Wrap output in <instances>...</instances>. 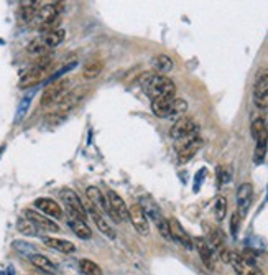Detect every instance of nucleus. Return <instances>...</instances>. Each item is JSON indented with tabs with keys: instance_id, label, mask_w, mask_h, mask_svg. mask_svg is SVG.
Segmentation results:
<instances>
[{
	"instance_id": "nucleus-13",
	"label": "nucleus",
	"mask_w": 268,
	"mask_h": 275,
	"mask_svg": "<svg viewBox=\"0 0 268 275\" xmlns=\"http://www.w3.org/2000/svg\"><path fill=\"white\" fill-rule=\"evenodd\" d=\"M175 96L168 97H158L152 101V111L160 119H167V117H175Z\"/></svg>"
},
{
	"instance_id": "nucleus-29",
	"label": "nucleus",
	"mask_w": 268,
	"mask_h": 275,
	"mask_svg": "<svg viewBox=\"0 0 268 275\" xmlns=\"http://www.w3.org/2000/svg\"><path fill=\"white\" fill-rule=\"evenodd\" d=\"M153 68L158 71V74H164V73H170L173 69V60L167 54H160L153 60Z\"/></svg>"
},
{
	"instance_id": "nucleus-28",
	"label": "nucleus",
	"mask_w": 268,
	"mask_h": 275,
	"mask_svg": "<svg viewBox=\"0 0 268 275\" xmlns=\"http://www.w3.org/2000/svg\"><path fill=\"white\" fill-rule=\"evenodd\" d=\"M17 229L22 232V234H25V235H31V238H35V235L40 234V229L30 221V219H27L25 216L23 218H18V221H17Z\"/></svg>"
},
{
	"instance_id": "nucleus-7",
	"label": "nucleus",
	"mask_w": 268,
	"mask_h": 275,
	"mask_svg": "<svg viewBox=\"0 0 268 275\" xmlns=\"http://www.w3.org/2000/svg\"><path fill=\"white\" fill-rule=\"evenodd\" d=\"M86 196H88V200L89 203L92 204L94 208H97L100 213H106L110 216V219H114V223H122L120 221V218L117 216L112 208L109 206V201H107V196L102 194V191L99 190V188L96 186H89L88 190H86Z\"/></svg>"
},
{
	"instance_id": "nucleus-4",
	"label": "nucleus",
	"mask_w": 268,
	"mask_h": 275,
	"mask_svg": "<svg viewBox=\"0 0 268 275\" xmlns=\"http://www.w3.org/2000/svg\"><path fill=\"white\" fill-rule=\"evenodd\" d=\"M141 208H143V211L147 213V216L155 223L156 229L160 231V234L163 235V238H164V239H168V241H171L168 219L163 216V213H161L160 208H158V204H156L155 201H152V200L145 198L143 201H141Z\"/></svg>"
},
{
	"instance_id": "nucleus-38",
	"label": "nucleus",
	"mask_w": 268,
	"mask_h": 275,
	"mask_svg": "<svg viewBox=\"0 0 268 275\" xmlns=\"http://www.w3.org/2000/svg\"><path fill=\"white\" fill-rule=\"evenodd\" d=\"M43 5V0H22V7L25 9H31V10H36Z\"/></svg>"
},
{
	"instance_id": "nucleus-17",
	"label": "nucleus",
	"mask_w": 268,
	"mask_h": 275,
	"mask_svg": "<svg viewBox=\"0 0 268 275\" xmlns=\"http://www.w3.org/2000/svg\"><path fill=\"white\" fill-rule=\"evenodd\" d=\"M33 204L38 211H42V213L46 216H51L54 219H63V216H65L63 208L51 198H38V200H35Z\"/></svg>"
},
{
	"instance_id": "nucleus-6",
	"label": "nucleus",
	"mask_w": 268,
	"mask_h": 275,
	"mask_svg": "<svg viewBox=\"0 0 268 275\" xmlns=\"http://www.w3.org/2000/svg\"><path fill=\"white\" fill-rule=\"evenodd\" d=\"M86 94H88V91H86L84 88L69 91L65 97L59 99L56 104H54V111L51 112V115H65L69 111H73V109L84 99Z\"/></svg>"
},
{
	"instance_id": "nucleus-14",
	"label": "nucleus",
	"mask_w": 268,
	"mask_h": 275,
	"mask_svg": "<svg viewBox=\"0 0 268 275\" xmlns=\"http://www.w3.org/2000/svg\"><path fill=\"white\" fill-rule=\"evenodd\" d=\"M193 241H194V247L198 249V252H199L202 264L206 265V269L208 270H216V252L208 244V241L204 238H196Z\"/></svg>"
},
{
	"instance_id": "nucleus-3",
	"label": "nucleus",
	"mask_w": 268,
	"mask_h": 275,
	"mask_svg": "<svg viewBox=\"0 0 268 275\" xmlns=\"http://www.w3.org/2000/svg\"><path fill=\"white\" fill-rule=\"evenodd\" d=\"M59 196H61L63 204H65L66 209H68L69 216L83 219V221H88V214H89L88 208L81 203L79 196H77L73 190H69V188H63V190L59 191Z\"/></svg>"
},
{
	"instance_id": "nucleus-30",
	"label": "nucleus",
	"mask_w": 268,
	"mask_h": 275,
	"mask_svg": "<svg viewBox=\"0 0 268 275\" xmlns=\"http://www.w3.org/2000/svg\"><path fill=\"white\" fill-rule=\"evenodd\" d=\"M265 132H268V125L263 117H257V119H254V122L250 125V133H252V137H254V140H257L260 135H263Z\"/></svg>"
},
{
	"instance_id": "nucleus-37",
	"label": "nucleus",
	"mask_w": 268,
	"mask_h": 275,
	"mask_svg": "<svg viewBox=\"0 0 268 275\" xmlns=\"http://www.w3.org/2000/svg\"><path fill=\"white\" fill-rule=\"evenodd\" d=\"M240 221H242V216L235 211V213L232 214V218H231V232H232V235H237V232H239V227H240Z\"/></svg>"
},
{
	"instance_id": "nucleus-32",
	"label": "nucleus",
	"mask_w": 268,
	"mask_h": 275,
	"mask_svg": "<svg viewBox=\"0 0 268 275\" xmlns=\"http://www.w3.org/2000/svg\"><path fill=\"white\" fill-rule=\"evenodd\" d=\"M100 71H102V63L92 61V63H89V65L84 66L83 76L86 77V80H96V77L100 74Z\"/></svg>"
},
{
	"instance_id": "nucleus-8",
	"label": "nucleus",
	"mask_w": 268,
	"mask_h": 275,
	"mask_svg": "<svg viewBox=\"0 0 268 275\" xmlns=\"http://www.w3.org/2000/svg\"><path fill=\"white\" fill-rule=\"evenodd\" d=\"M254 102L258 109L268 107V71H260L255 77Z\"/></svg>"
},
{
	"instance_id": "nucleus-35",
	"label": "nucleus",
	"mask_w": 268,
	"mask_h": 275,
	"mask_svg": "<svg viewBox=\"0 0 268 275\" xmlns=\"http://www.w3.org/2000/svg\"><path fill=\"white\" fill-rule=\"evenodd\" d=\"M54 58L51 54H43V56H38V60L35 61V68H42V69H50V66L53 65Z\"/></svg>"
},
{
	"instance_id": "nucleus-18",
	"label": "nucleus",
	"mask_w": 268,
	"mask_h": 275,
	"mask_svg": "<svg viewBox=\"0 0 268 275\" xmlns=\"http://www.w3.org/2000/svg\"><path fill=\"white\" fill-rule=\"evenodd\" d=\"M229 264L234 267V270L237 275H263V272L257 269L254 264H249L245 259H242V256L235 254V252L231 254V261H229Z\"/></svg>"
},
{
	"instance_id": "nucleus-21",
	"label": "nucleus",
	"mask_w": 268,
	"mask_h": 275,
	"mask_svg": "<svg viewBox=\"0 0 268 275\" xmlns=\"http://www.w3.org/2000/svg\"><path fill=\"white\" fill-rule=\"evenodd\" d=\"M46 73H48V69H42V68H35L33 66V68L28 69V71L20 77L18 88L25 89V88H30V86H35L38 83H42L43 77L46 76Z\"/></svg>"
},
{
	"instance_id": "nucleus-23",
	"label": "nucleus",
	"mask_w": 268,
	"mask_h": 275,
	"mask_svg": "<svg viewBox=\"0 0 268 275\" xmlns=\"http://www.w3.org/2000/svg\"><path fill=\"white\" fill-rule=\"evenodd\" d=\"M68 224H69V227H71V231H73L79 239H84V241H86V239H91V238H92L91 227L88 226V223L83 221V219H77V218L69 216Z\"/></svg>"
},
{
	"instance_id": "nucleus-36",
	"label": "nucleus",
	"mask_w": 268,
	"mask_h": 275,
	"mask_svg": "<svg viewBox=\"0 0 268 275\" xmlns=\"http://www.w3.org/2000/svg\"><path fill=\"white\" fill-rule=\"evenodd\" d=\"M61 25V18H54V20H50V22H46L43 23V25L38 27V30L42 31V33H48V31H53V30H58Z\"/></svg>"
},
{
	"instance_id": "nucleus-5",
	"label": "nucleus",
	"mask_w": 268,
	"mask_h": 275,
	"mask_svg": "<svg viewBox=\"0 0 268 275\" xmlns=\"http://www.w3.org/2000/svg\"><path fill=\"white\" fill-rule=\"evenodd\" d=\"M202 139L196 133L191 137H184L176 140V148H178V160L179 163H188L193 156L198 153V150L202 147Z\"/></svg>"
},
{
	"instance_id": "nucleus-27",
	"label": "nucleus",
	"mask_w": 268,
	"mask_h": 275,
	"mask_svg": "<svg viewBox=\"0 0 268 275\" xmlns=\"http://www.w3.org/2000/svg\"><path fill=\"white\" fill-rule=\"evenodd\" d=\"M27 51H28L30 54H35V56H43V54H48L50 48L45 45L43 38L38 36V38H35V40H31V42L28 43Z\"/></svg>"
},
{
	"instance_id": "nucleus-19",
	"label": "nucleus",
	"mask_w": 268,
	"mask_h": 275,
	"mask_svg": "<svg viewBox=\"0 0 268 275\" xmlns=\"http://www.w3.org/2000/svg\"><path fill=\"white\" fill-rule=\"evenodd\" d=\"M88 213H89V216H91V219L94 223H96V226H97V229L106 235V238H109V239H115V231L110 227V224L106 221V218L102 216V213L97 209V208H94L92 204L89 203L88 204Z\"/></svg>"
},
{
	"instance_id": "nucleus-2",
	"label": "nucleus",
	"mask_w": 268,
	"mask_h": 275,
	"mask_svg": "<svg viewBox=\"0 0 268 275\" xmlns=\"http://www.w3.org/2000/svg\"><path fill=\"white\" fill-rule=\"evenodd\" d=\"M71 88V80L69 77H63V80H58L51 84L46 86V89L42 94L40 104L42 107H50L54 106L59 99H63L69 92Z\"/></svg>"
},
{
	"instance_id": "nucleus-25",
	"label": "nucleus",
	"mask_w": 268,
	"mask_h": 275,
	"mask_svg": "<svg viewBox=\"0 0 268 275\" xmlns=\"http://www.w3.org/2000/svg\"><path fill=\"white\" fill-rule=\"evenodd\" d=\"M42 38H43L45 45L48 46L50 50H53V48H56L58 45H61L63 42H65L66 31L63 28H58V30L48 31V33H42Z\"/></svg>"
},
{
	"instance_id": "nucleus-9",
	"label": "nucleus",
	"mask_w": 268,
	"mask_h": 275,
	"mask_svg": "<svg viewBox=\"0 0 268 275\" xmlns=\"http://www.w3.org/2000/svg\"><path fill=\"white\" fill-rule=\"evenodd\" d=\"M198 130H199L198 124H196L193 119H189V117H181V119H178L175 122V125L171 127L170 135L175 140H179V139H184V137L196 135Z\"/></svg>"
},
{
	"instance_id": "nucleus-15",
	"label": "nucleus",
	"mask_w": 268,
	"mask_h": 275,
	"mask_svg": "<svg viewBox=\"0 0 268 275\" xmlns=\"http://www.w3.org/2000/svg\"><path fill=\"white\" fill-rule=\"evenodd\" d=\"M252 198H254V188L250 183H242L237 190V213L242 218H245V214L249 213Z\"/></svg>"
},
{
	"instance_id": "nucleus-24",
	"label": "nucleus",
	"mask_w": 268,
	"mask_h": 275,
	"mask_svg": "<svg viewBox=\"0 0 268 275\" xmlns=\"http://www.w3.org/2000/svg\"><path fill=\"white\" fill-rule=\"evenodd\" d=\"M30 262L33 264L36 269H40L43 270L45 273H48V275H54L58 270V267L54 265V262H51L48 257L43 256V254H31L30 257Z\"/></svg>"
},
{
	"instance_id": "nucleus-20",
	"label": "nucleus",
	"mask_w": 268,
	"mask_h": 275,
	"mask_svg": "<svg viewBox=\"0 0 268 275\" xmlns=\"http://www.w3.org/2000/svg\"><path fill=\"white\" fill-rule=\"evenodd\" d=\"M107 201H109V206L112 208V211L120 218V221H130L129 218V208L125 201L119 196V193L115 191H107Z\"/></svg>"
},
{
	"instance_id": "nucleus-12",
	"label": "nucleus",
	"mask_w": 268,
	"mask_h": 275,
	"mask_svg": "<svg viewBox=\"0 0 268 275\" xmlns=\"http://www.w3.org/2000/svg\"><path fill=\"white\" fill-rule=\"evenodd\" d=\"M168 226H170L171 241H175L176 244L183 246V247H186V249H193V247H194V241H193V238L183 229V226L179 224L178 219H175V218L168 219Z\"/></svg>"
},
{
	"instance_id": "nucleus-26",
	"label": "nucleus",
	"mask_w": 268,
	"mask_h": 275,
	"mask_svg": "<svg viewBox=\"0 0 268 275\" xmlns=\"http://www.w3.org/2000/svg\"><path fill=\"white\" fill-rule=\"evenodd\" d=\"M257 145H255V152H254V163L260 165L265 160V155H266V148H268V132H265L263 135H260L257 140Z\"/></svg>"
},
{
	"instance_id": "nucleus-39",
	"label": "nucleus",
	"mask_w": 268,
	"mask_h": 275,
	"mask_svg": "<svg viewBox=\"0 0 268 275\" xmlns=\"http://www.w3.org/2000/svg\"><path fill=\"white\" fill-rule=\"evenodd\" d=\"M51 4H65V0H51Z\"/></svg>"
},
{
	"instance_id": "nucleus-10",
	"label": "nucleus",
	"mask_w": 268,
	"mask_h": 275,
	"mask_svg": "<svg viewBox=\"0 0 268 275\" xmlns=\"http://www.w3.org/2000/svg\"><path fill=\"white\" fill-rule=\"evenodd\" d=\"M129 218L130 223L135 227V231L141 235H147L150 232V223H148V216L141 208V204H132L129 208Z\"/></svg>"
},
{
	"instance_id": "nucleus-16",
	"label": "nucleus",
	"mask_w": 268,
	"mask_h": 275,
	"mask_svg": "<svg viewBox=\"0 0 268 275\" xmlns=\"http://www.w3.org/2000/svg\"><path fill=\"white\" fill-rule=\"evenodd\" d=\"M61 10H63V4H46V5H42L40 9H38L33 22H36V25L40 27V25H43V23H46V22L58 18L59 15H61Z\"/></svg>"
},
{
	"instance_id": "nucleus-34",
	"label": "nucleus",
	"mask_w": 268,
	"mask_h": 275,
	"mask_svg": "<svg viewBox=\"0 0 268 275\" xmlns=\"http://www.w3.org/2000/svg\"><path fill=\"white\" fill-rule=\"evenodd\" d=\"M231 178H232V170L229 167H219L217 168V182H219V185L231 182Z\"/></svg>"
},
{
	"instance_id": "nucleus-1",
	"label": "nucleus",
	"mask_w": 268,
	"mask_h": 275,
	"mask_svg": "<svg viewBox=\"0 0 268 275\" xmlns=\"http://www.w3.org/2000/svg\"><path fill=\"white\" fill-rule=\"evenodd\" d=\"M141 88H143L145 94L152 101L158 97L175 96L176 92L175 83L164 74H148L143 80V83H141Z\"/></svg>"
},
{
	"instance_id": "nucleus-31",
	"label": "nucleus",
	"mask_w": 268,
	"mask_h": 275,
	"mask_svg": "<svg viewBox=\"0 0 268 275\" xmlns=\"http://www.w3.org/2000/svg\"><path fill=\"white\" fill-rule=\"evenodd\" d=\"M79 269L84 275H102L100 267L94 261H89V259H83L79 262Z\"/></svg>"
},
{
	"instance_id": "nucleus-33",
	"label": "nucleus",
	"mask_w": 268,
	"mask_h": 275,
	"mask_svg": "<svg viewBox=\"0 0 268 275\" xmlns=\"http://www.w3.org/2000/svg\"><path fill=\"white\" fill-rule=\"evenodd\" d=\"M214 218L217 219V221H222V219L225 218L227 214V201L224 196H219V198L214 201Z\"/></svg>"
},
{
	"instance_id": "nucleus-22",
	"label": "nucleus",
	"mask_w": 268,
	"mask_h": 275,
	"mask_svg": "<svg viewBox=\"0 0 268 275\" xmlns=\"http://www.w3.org/2000/svg\"><path fill=\"white\" fill-rule=\"evenodd\" d=\"M43 242L46 246H48L50 249L53 250H58V252L61 254H73L76 250V246L73 244L71 241H66V239H58V238H43Z\"/></svg>"
},
{
	"instance_id": "nucleus-11",
	"label": "nucleus",
	"mask_w": 268,
	"mask_h": 275,
	"mask_svg": "<svg viewBox=\"0 0 268 275\" xmlns=\"http://www.w3.org/2000/svg\"><path fill=\"white\" fill-rule=\"evenodd\" d=\"M23 216L27 219H30L40 231H46V232H58L59 231V226L53 221V219L46 218L43 213H38L36 209H25L23 211Z\"/></svg>"
}]
</instances>
